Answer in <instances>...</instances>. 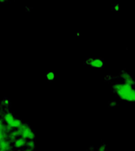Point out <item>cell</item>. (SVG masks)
Listing matches in <instances>:
<instances>
[{"mask_svg": "<svg viewBox=\"0 0 135 151\" xmlns=\"http://www.w3.org/2000/svg\"><path fill=\"white\" fill-rule=\"evenodd\" d=\"M112 91L119 100L135 103V87L134 86L122 81H116L112 84Z\"/></svg>", "mask_w": 135, "mask_h": 151, "instance_id": "1", "label": "cell"}, {"mask_svg": "<svg viewBox=\"0 0 135 151\" xmlns=\"http://www.w3.org/2000/svg\"><path fill=\"white\" fill-rule=\"evenodd\" d=\"M19 134L20 137L27 141H34L35 139V134L34 130L26 123H23L18 129H16Z\"/></svg>", "mask_w": 135, "mask_h": 151, "instance_id": "2", "label": "cell"}, {"mask_svg": "<svg viewBox=\"0 0 135 151\" xmlns=\"http://www.w3.org/2000/svg\"><path fill=\"white\" fill-rule=\"evenodd\" d=\"M119 79H120V81L124 82V83H126L128 85H131V86H134L135 87V78L134 76L130 73L128 72L127 70H122L119 74Z\"/></svg>", "mask_w": 135, "mask_h": 151, "instance_id": "3", "label": "cell"}, {"mask_svg": "<svg viewBox=\"0 0 135 151\" xmlns=\"http://www.w3.org/2000/svg\"><path fill=\"white\" fill-rule=\"evenodd\" d=\"M86 65L95 69H102L105 64L103 59L100 58H89L86 60Z\"/></svg>", "mask_w": 135, "mask_h": 151, "instance_id": "4", "label": "cell"}, {"mask_svg": "<svg viewBox=\"0 0 135 151\" xmlns=\"http://www.w3.org/2000/svg\"><path fill=\"white\" fill-rule=\"evenodd\" d=\"M27 142V140L23 139L22 137H19V138H17V139L13 142L12 147H13L15 150H20L21 149L26 148Z\"/></svg>", "mask_w": 135, "mask_h": 151, "instance_id": "5", "label": "cell"}, {"mask_svg": "<svg viewBox=\"0 0 135 151\" xmlns=\"http://www.w3.org/2000/svg\"><path fill=\"white\" fill-rule=\"evenodd\" d=\"M12 143L9 141H4L2 142H0V150L3 151H11L12 150Z\"/></svg>", "mask_w": 135, "mask_h": 151, "instance_id": "6", "label": "cell"}, {"mask_svg": "<svg viewBox=\"0 0 135 151\" xmlns=\"http://www.w3.org/2000/svg\"><path fill=\"white\" fill-rule=\"evenodd\" d=\"M3 119H4V121L6 123V125L11 126L12 124V122L15 120L16 118L13 116V114L11 112H6V113H4Z\"/></svg>", "mask_w": 135, "mask_h": 151, "instance_id": "7", "label": "cell"}, {"mask_svg": "<svg viewBox=\"0 0 135 151\" xmlns=\"http://www.w3.org/2000/svg\"><path fill=\"white\" fill-rule=\"evenodd\" d=\"M6 140H9V134L5 132V128H4V130H0V142Z\"/></svg>", "mask_w": 135, "mask_h": 151, "instance_id": "8", "label": "cell"}, {"mask_svg": "<svg viewBox=\"0 0 135 151\" xmlns=\"http://www.w3.org/2000/svg\"><path fill=\"white\" fill-rule=\"evenodd\" d=\"M96 151H108V146L105 142L101 143L99 146L96 147Z\"/></svg>", "mask_w": 135, "mask_h": 151, "instance_id": "9", "label": "cell"}, {"mask_svg": "<svg viewBox=\"0 0 135 151\" xmlns=\"http://www.w3.org/2000/svg\"><path fill=\"white\" fill-rule=\"evenodd\" d=\"M35 147H36V145H35V142L34 141H27L26 148L34 150H35Z\"/></svg>", "mask_w": 135, "mask_h": 151, "instance_id": "10", "label": "cell"}, {"mask_svg": "<svg viewBox=\"0 0 135 151\" xmlns=\"http://www.w3.org/2000/svg\"><path fill=\"white\" fill-rule=\"evenodd\" d=\"M46 79L49 81H52L55 80V73L53 72H48L46 73Z\"/></svg>", "mask_w": 135, "mask_h": 151, "instance_id": "11", "label": "cell"}, {"mask_svg": "<svg viewBox=\"0 0 135 151\" xmlns=\"http://www.w3.org/2000/svg\"><path fill=\"white\" fill-rule=\"evenodd\" d=\"M108 105H109L110 108H116L118 106V102L116 100H111V101L109 102Z\"/></svg>", "mask_w": 135, "mask_h": 151, "instance_id": "12", "label": "cell"}, {"mask_svg": "<svg viewBox=\"0 0 135 151\" xmlns=\"http://www.w3.org/2000/svg\"><path fill=\"white\" fill-rule=\"evenodd\" d=\"M112 10H113L114 12H119V10H120V4H119L118 3L114 4L112 5Z\"/></svg>", "mask_w": 135, "mask_h": 151, "instance_id": "13", "label": "cell"}, {"mask_svg": "<svg viewBox=\"0 0 135 151\" xmlns=\"http://www.w3.org/2000/svg\"><path fill=\"white\" fill-rule=\"evenodd\" d=\"M4 128H5L4 121L0 119V130H4Z\"/></svg>", "mask_w": 135, "mask_h": 151, "instance_id": "14", "label": "cell"}, {"mask_svg": "<svg viewBox=\"0 0 135 151\" xmlns=\"http://www.w3.org/2000/svg\"><path fill=\"white\" fill-rule=\"evenodd\" d=\"M88 150L89 151H96V147H95V146H90V147L88 148Z\"/></svg>", "mask_w": 135, "mask_h": 151, "instance_id": "15", "label": "cell"}, {"mask_svg": "<svg viewBox=\"0 0 135 151\" xmlns=\"http://www.w3.org/2000/svg\"><path fill=\"white\" fill-rule=\"evenodd\" d=\"M3 103H4L5 105H8V104H10V102H9V100H8V99H4V100L3 101Z\"/></svg>", "mask_w": 135, "mask_h": 151, "instance_id": "16", "label": "cell"}, {"mask_svg": "<svg viewBox=\"0 0 135 151\" xmlns=\"http://www.w3.org/2000/svg\"><path fill=\"white\" fill-rule=\"evenodd\" d=\"M22 151H34L33 150H30V149H27V148H26V149H24Z\"/></svg>", "mask_w": 135, "mask_h": 151, "instance_id": "17", "label": "cell"}]
</instances>
